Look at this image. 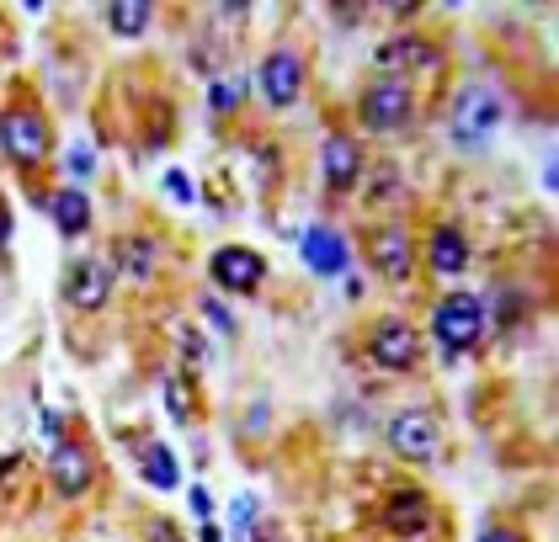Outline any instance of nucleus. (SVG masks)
Returning <instances> with one entry per match:
<instances>
[{
  "label": "nucleus",
  "mask_w": 559,
  "mask_h": 542,
  "mask_svg": "<svg viewBox=\"0 0 559 542\" xmlns=\"http://www.w3.org/2000/svg\"><path fill=\"white\" fill-rule=\"evenodd\" d=\"M209 277H214V288L235 292V298H251L266 282V261L257 251H246V245H224L209 261Z\"/></svg>",
  "instance_id": "9"
},
{
  "label": "nucleus",
  "mask_w": 559,
  "mask_h": 542,
  "mask_svg": "<svg viewBox=\"0 0 559 542\" xmlns=\"http://www.w3.org/2000/svg\"><path fill=\"white\" fill-rule=\"evenodd\" d=\"M166 192H171L176 203H192V181L181 170H166Z\"/></svg>",
  "instance_id": "24"
},
{
  "label": "nucleus",
  "mask_w": 559,
  "mask_h": 542,
  "mask_svg": "<svg viewBox=\"0 0 559 542\" xmlns=\"http://www.w3.org/2000/svg\"><path fill=\"white\" fill-rule=\"evenodd\" d=\"M257 85L272 107H294L304 96V53L299 48H272L257 64Z\"/></svg>",
  "instance_id": "8"
},
{
  "label": "nucleus",
  "mask_w": 559,
  "mask_h": 542,
  "mask_svg": "<svg viewBox=\"0 0 559 542\" xmlns=\"http://www.w3.org/2000/svg\"><path fill=\"white\" fill-rule=\"evenodd\" d=\"M38 431H44L48 442H64V425H59V415H53V410H44V415H38Z\"/></svg>",
  "instance_id": "28"
},
{
  "label": "nucleus",
  "mask_w": 559,
  "mask_h": 542,
  "mask_svg": "<svg viewBox=\"0 0 559 542\" xmlns=\"http://www.w3.org/2000/svg\"><path fill=\"white\" fill-rule=\"evenodd\" d=\"M203 542H224V532H218L214 521H209V527H203Z\"/></svg>",
  "instance_id": "32"
},
{
  "label": "nucleus",
  "mask_w": 559,
  "mask_h": 542,
  "mask_svg": "<svg viewBox=\"0 0 559 542\" xmlns=\"http://www.w3.org/2000/svg\"><path fill=\"white\" fill-rule=\"evenodd\" d=\"M166 405H171L176 420H192V388H187V377H181V373L166 383Z\"/></svg>",
  "instance_id": "21"
},
{
  "label": "nucleus",
  "mask_w": 559,
  "mask_h": 542,
  "mask_svg": "<svg viewBox=\"0 0 559 542\" xmlns=\"http://www.w3.org/2000/svg\"><path fill=\"white\" fill-rule=\"evenodd\" d=\"M373 64H379V75L384 81H411V75H442V64H448V53H442V43L431 38H416V33H400V38H389L373 48Z\"/></svg>",
  "instance_id": "3"
},
{
  "label": "nucleus",
  "mask_w": 559,
  "mask_h": 542,
  "mask_svg": "<svg viewBox=\"0 0 559 542\" xmlns=\"http://www.w3.org/2000/svg\"><path fill=\"white\" fill-rule=\"evenodd\" d=\"M198 309H203V320H209V325H214L218 335H235V320H229V314H224V309H218L214 298H203V303H198Z\"/></svg>",
  "instance_id": "23"
},
{
  "label": "nucleus",
  "mask_w": 559,
  "mask_h": 542,
  "mask_svg": "<svg viewBox=\"0 0 559 542\" xmlns=\"http://www.w3.org/2000/svg\"><path fill=\"white\" fill-rule=\"evenodd\" d=\"M70 170H75V176H91V170H96V155H91L86 144H75V149H70Z\"/></svg>",
  "instance_id": "26"
},
{
  "label": "nucleus",
  "mask_w": 559,
  "mask_h": 542,
  "mask_svg": "<svg viewBox=\"0 0 559 542\" xmlns=\"http://www.w3.org/2000/svg\"><path fill=\"white\" fill-rule=\"evenodd\" d=\"M44 208L53 213V229H59L64 240H81V234L91 229V197L81 192V186H64V192H53Z\"/></svg>",
  "instance_id": "17"
},
{
  "label": "nucleus",
  "mask_w": 559,
  "mask_h": 542,
  "mask_svg": "<svg viewBox=\"0 0 559 542\" xmlns=\"http://www.w3.org/2000/svg\"><path fill=\"white\" fill-rule=\"evenodd\" d=\"M431 527V501L421 490H394L384 501V532L394 538H421Z\"/></svg>",
  "instance_id": "14"
},
{
  "label": "nucleus",
  "mask_w": 559,
  "mask_h": 542,
  "mask_svg": "<svg viewBox=\"0 0 559 542\" xmlns=\"http://www.w3.org/2000/svg\"><path fill=\"white\" fill-rule=\"evenodd\" d=\"M5 240H11V208L0 203V251H5Z\"/></svg>",
  "instance_id": "31"
},
{
  "label": "nucleus",
  "mask_w": 559,
  "mask_h": 542,
  "mask_svg": "<svg viewBox=\"0 0 559 542\" xmlns=\"http://www.w3.org/2000/svg\"><path fill=\"white\" fill-rule=\"evenodd\" d=\"M516 320H522V303L512 288H501V325H516Z\"/></svg>",
  "instance_id": "27"
},
{
  "label": "nucleus",
  "mask_w": 559,
  "mask_h": 542,
  "mask_svg": "<svg viewBox=\"0 0 559 542\" xmlns=\"http://www.w3.org/2000/svg\"><path fill=\"white\" fill-rule=\"evenodd\" d=\"M479 542H527V538H522L516 527H501V521H490V527L479 532Z\"/></svg>",
  "instance_id": "25"
},
{
  "label": "nucleus",
  "mask_w": 559,
  "mask_h": 542,
  "mask_svg": "<svg viewBox=\"0 0 559 542\" xmlns=\"http://www.w3.org/2000/svg\"><path fill=\"white\" fill-rule=\"evenodd\" d=\"M357 118L368 133H405L411 118H416V96H411V85L400 81H379L362 85V96H357Z\"/></svg>",
  "instance_id": "4"
},
{
  "label": "nucleus",
  "mask_w": 559,
  "mask_h": 542,
  "mask_svg": "<svg viewBox=\"0 0 559 542\" xmlns=\"http://www.w3.org/2000/svg\"><path fill=\"white\" fill-rule=\"evenodd\" d=\"M107 298H112V266L107 261H75L70 272H64V303L70 309H81V314H96V309H107Z\"/></svg>",
  "instance_id": "11"
},
{
  "label": "nucleus",
  "mask_w": 559,
  "mask_h": 542,
  "mask_svg": "<svg viewBox=\"0 0 559 542\" xmlns=\"http://www.w3.org/2000/svg\"><path fill=\"white\" fill-rule=\"evenodd\" d=\"M501 123V101L485 91V85H469L459 101H453V144L459 149H479Z\"/></svg>",
  "instance_id": "5"
},
{
  "label": "nucleus",
  "mask_w": 559,
  "mask_h": 542,
  "mask_svg": "<svg viewBox=\"0 0 559 542\" xmlns=\"http://www.w3.org/2000/svg\"><path fill=\"white\" fill-rule=\"evenodd\" d=\"M48 479H53V490L64 495V501H81L91 484H96V453H91L86 442H53V453H48Z\"/></svg>",
  "instance_id": "6"
},
{
  "label": "nucleus",
  "mask_w": 559,
  "mask_h": 542,
  "mask_svg": "<svg viewBox=\"0 0 559 542\" xmlns=\"http://www.w3.org/2000/svg\"><path fill=\"white\" fill-rule=\"evenodd\" d=\"M368 357L384 368V373H411L421 362V335L411 330L405 320H379L368 330Z\"/></svg>",
  "instance_id": "7"
},
{
  "label": "nucleus",
  "mask_w": 559,
  "mask_h": 542,
  "mask_svg": "<svg viewBox=\"0 0 559 542\" xmlns=\"http://www.w3.org/2000/svg\"><path fill=\"white\" fill-rule=\"evenodd\" d=\"M53 149V128L38 107H5L0 112V155L16 170H38Z\"/></svg>",
  "instance_id": "1"
},
{
  "label": "nucleus",
  "mask_w": 559,
  "mask_h": 542,
  "mask_svg": "<svg viewBox=\"0 0 559 542\" xmlns=\"http://www.w3.org/2000/svg\"><path fill=\"white\" fill-rule=\"evenodd\" d=\"M235 101H240V91H235V85H224V81L209 85V107H214V118L235 112Z\"/></svg>",
  "instance_id": "22"
},
{
  "label": "nucleus",
  "mask_w": 559,
  "mask_h": 542,
  "mask_svg": "<svg viewBox=\"0 0 559 542\" xmlns=\"http://www.w3.org/2000/svg\"><path fill=\"white\" fill-rule=\"evenodd\" d=\"M11 468H16V453H5V458H0V479H5Z\"/></svg>",
  "instance_id": "33"
},
{
  "label": "nucleus",
  "mask_w": 559,
  "mask_h": 542,
  "mask_svg": "<svg viewBox=\"0 0 559 542\" xmlns=\"http://www.w3.org/2000/svg\"><path fill=\"white\" fill-rule=\"evenodd\" d=\"M320 176H325L331 192H352L362 181V149H357L352 133H325V144H320Z\"/></svg>",
  "instance_id": "12"
},
{
  "label": "nucleus",
  "mask_w": 559,
  "mask_h": 542,
  "mask_svg": "<svg viewBox=\"0 0 559 542\" xmlns=\"http://www.w3.org/2000/svg\"><path fill=\"white\" fill-rule=\"evenodd\" d=\"M373 266L384 272L389 282H411V272H416V245H411V234H405V229H384V234L373 240Z\"/></svg>",
  "instance_id": "16"
},
{
  "label": "nucleus",
  "mask_w": 559,
  "mask_h": 542,
  "mask_svg": "<svg viewBox=\"0 0 559 542\" xmlns=\"http://www.w3.org/2000/svg\"><path fill=\"white\" fill-rule=\"evenodd\" d=\"M389 447L405 462H431L437 447H442V431H437V420L427 410H405V415L389 420Z\"/></svg>",
  "instance_id": "10"
},
{
  "label": "nucleus",
  "mask_w": 559,
  "mask_h": 542,
  "mask_svg": "<svg viewBox=\"0 0 559 542\" xmlns=\"http://www.w3.org/2000/svg\"><path fill=\"white\" fill-rule=\"evenodd\" d=\"M427 266L431 272H442V277H459V272L469 266V240H464V229L437 224V229L427 234Z\"/></svg>",
  "instance_id": "15"
},
{
  "label": "nucleus",
  "mask_w": 559,
  "mask_h": 542,
  "mask_svg": "<svg viewBox=\"0 0 559 542\" xmlns=\"http://www.w3.org/2000/svg\"><path fill=\"white\" fill-rule=\"evenodd\" d=\"M490 330V320H485V303L474 298V292H448L437 309H431V335H437V346L448 351V357H459V351H474L479 340Z\"/></svg>",
  "instance_id": "2"
},
{
  "label": "nucleus",
  "mask_w": 559,
  "mask_h": 542,
  "mask_svg": "<svg viewBox=\"0 0 559 542\" xmlns=\"http://www.w3.org/2000/svg\"><path fill=\"white\" fill-rule=\"evenodd\" d=\"M139 473H144L155 490H176V484H181V468H176V458H171V447H166V442H144Z\"/></svg>",
  "instance_id": "18"
},
{
  "label": "nucleus",
  "mask_w": 559,
  "mask_h": 542,
  "mask_svg": "<svg viewBox=\"0 0 559 542\" xmlns=\"http://www.w3.org/2000/svg\"><path fill=\"white\" fill-rule=\"evenodd\" d=\"M144 532H150V542H181V532H176L171 521H150Z\"/></svg>",
  "instance_id": "29"
},
{
  "label": "nucleus",
  "mask_w": 559,
  "mask_h": 542,
  "mask_svg": "<svg viewBox=\"0 0 559 542\" xmlns=\"http://www.w3.org/2000/svg\"><path fill=\"white\" fill-rule=\"evenodd\" d=\"M187 501H192V510H198V516H203V521H209V516H214V501H209V490H192V495H187Z\"/></svg>",
  "instance_id": "30"
},
{
  "label": "nucleus",
  "mask_w": 559,
  "mask_h": 542,
  "mask_svg": "<svg viewBox=\"0 0 559 542\" xmlns=\"http://www.w3.org/2000/svg\"><path fill=\"white\" fill-rule=\"evenodd\" d=\"M155 240L150 234H139V240H118V261H123V272L129 277H150V266H155Z\"/></svg>",
  "instance_id": "20"
},
{
  "label": "nucleus",
  "mask_w": 559,
  "mask_h": 542,
  "mask_svg": "<svg viewBox=\"0 0 559 542\" xmlns=\"http://www.w3.org/2000/svg\"><path fill=\"white\" fill-rule=\"evenodd\" d=\"M150 16H155V5H144V0H112V5H107V27H112L118 38H144Z\"/></svg>",
  "instance_id": "19"
},
{
  "label": "nucleus",
  "mask_w": 559,
  "mask_h": 542,
  "mask_svg": "<svg viewBox=\"0 0 559 542\" xmlns=\"http://www.w3.org/2000/svg\"><path fill=\"white\" fill-rule=\"evenodd\" d=\"M299 255L309 261V272H314V277H342V272H346V261H352V251H346V240L336 234V229H325V224L304 229Z\"/></svg>",
  "instance_id": "13"
}]
</instances>
